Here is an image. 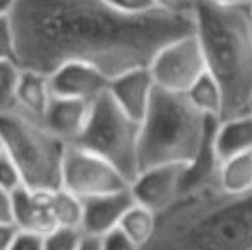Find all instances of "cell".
<instances>
[{"mask_svg": "<svg viewBox=\"0 0 252 250\" xmlns=\"http://www.w3.org/2000/svg\"><path fill=\"white\" fill-rule=\"evenodd\" d=\"M9 16L19 67L45 76L84 62L112 79L148 67L166 43L194 33L192 12L130 16L106 0H17Z\"/></svg>", "mask_w": 252, "mask_h": 250, "instance_id": "cell-1", "label": "cell"}, {"mask_svg": "<svg viewBox=\"0 0 252 250\" xmlns=\"http://www.w3.org/2000/svg\"><path fill=\"white\" fill-rule=\"evenodd\" d=\"M216 170L184 185L139 250H252V190L223 192Z\"/></svg>", "mask_w": 252, "mask_h": 250, "instance_id": "cell-2", "label": "cell"}, {"mask_svg": "<svg viewBox=\"0 0 252 250\" xmlns=\"http://www.w3.org/2000/svg\"><path fill=\"white\" fill-rule=\"evenodd\" d=\"M194 33L206 69L223 93V118L252 111V17L249 7L192 2Z\"/></svg>", "mask_w": 252, "mask_h": 250, "instance_id": "cell-3", "label": "cell"}, {"mask_svg": "<svg viewBox=\"0 0 252 250\" xmlns=\"http://www.w3.org/2000/svg\"><path fill=\"white\" fill-rule=\"evenodd\" d=\"M216 122L197 111L186 94L155 86L139 124V171L159 165H192Z\"/></svg>", "mask_w": 252, "mask_h": 250, "instance_id": "cell-4", "label": "cell"}, {"mask_svg": "<svg viewBox=\"0 0 252 250\" xmlns=\"http://www.w3.org/2000/svg\"><path fill=\"white\" fill-rule=\"evenodd\" d=\"M0 146L10 156L31 190L60 187V171L67 142L53 136L43 124L19 111L0 113Z\"/></svg>", "mask_w": 252, "mask_h": 250, "instance_id": "cell-5", "label": "cell"}, {"mask_svg": "<svg viewBox=\"0 0 252 250\" xmlns=\"http://www.w3.org/2000/svg\"><path fill=\"white\" fill-rule=\"evenodd\" d=\"M139 124L127 117L112 100L108 91L91 101L88 122L74 142L108 161L127 182L139 173L137 163Z\"/></svg>", "mask_w": 252, "mask_h": 250, "instance_id": "cell-6", "label": "cell"}, {"mask_svg": "<svg viewBox=\"0 0 252 250\" xmlns=\"http://www.w3.org/2000/svg\"><path fill=\"white\" fill-rule=\"evenodd\" d=\"M60 187L79 199H88L129 189V182L103 158L77 144H67L60 171Z\"/></svg>", "mask_w": 252, "mask_h": 250, "instance_id": "cell-7", "label": "cell"}, {"mask_svg": "<svg viewBox=\"0 0 252 250\" xmlns=\"http://www.w3.org/2000/svg\"><path fill=\"white\" fill-rule=\"evenodd\" d=\"M155 86L186 94L206 72V60L196 33L184 34L166 43L148 65Z\"/></svg>", "mask_w": 252, "mask_h": 250, "instance_id": "cell-8", "label": "cell"}, {"mask_svg": "<svg viewBox=\"0 0 252 250\" xmlns=\"http://www.w3.org/2000/svg\"><path fill=\"white\" fill-rule=\"evenodd\" d=\"M189 165H159L141 170L129 184L134 202L163 214L182 194Z\"/></svg>", "mask_w": 252, "mask_h": 250, "instance_id": "cell-9", "label": "cell"}, {"mask_svg": "<svg viewBox=\"0 0 252 250\" xmlns=\"http://www.w3.org/2000/svg\"><path fill=\"white\" fill-rule=\"evenodd\" d=\"M110 79L84 62H65L48 74L52 96L93 101L108 89Z\"/></svg>", "mask_w": 252, "mask_h": 250, "instance_id": "cell-10", "label": "cell"}, {"mask_svg": "<svg viewBox=\"0 0 252 250\" xmlns=\"http://www.w3.org/2000/svg\"><path fill=\"white\" fill-rule=\"evenodd\" d=\"M153 89H155V81L150 69L136 67L112 77L106 91L127 117L141 124L150 107Z\"/></svg>", "mask_w": 252, "mask_h": 250, "instance_id": "cell-11", "label": "cell"}, {"mask_svg": "<svg viewBox=\"0 0 252 250\" xmlns=\"http://www.w3.org/2000/svg\"><path fill=\"white\" fill-rule=\"evenodd\" d=\"M83 200V221L81 231L91 237H103L119 226L124 213L134 202L129 189L119 192L103 194V195L88 197Z\"/></svg>", "mask_w": 252, "mask_h": 250, "instance_id": "cell-12", "label": "cell"}, {"mask_svg": "<svg viewBox=\"0 0 252 250\" xmlns=\"http://www.w3.org/2000/svg\"><path fill=\"white\" fill-rule=\"evenodd\" d=\"M52 190H31L19 187L10 194L12 200V223L19 230L45 235L55 228L50 211Z\"/></svg>", "mask_w": 252, "mask_h": 250, "instance_id": "cell-13", "label": "cell"}, {"mask_svg": "<svg viewBox=\"0 0 252 250\" xmlns=\"http://www.w3.org/2000/svg\"><path fill=\"white\" fill-rule=\"evenodd\" d=\"M90 110L91 101L53 96L45 111L43 125L53 136L70 144L83 132L88 117H90Z\"/></svg>", "mask_w": 252, "mask_h": 250, "instance_id": "cell-14", "label": "cell"}, {"mask_svg": "<svg viewBox=\"0 0 252 250\" xmlns=\"http://www.w3.org/2000/svg\"><path fill=\"white\" fill-rule=\"evenodd\" d=\"M211 147L218 161L252 151V111L216 122Z\"/></svg>", "mask_w": 252, "mask_h": 250, "instance_id": "cell-15", "label": "cell"}, {"mask_svg": "<svg viewBox=\"0 0 252 250\" xmlns=\"http://www.w3.org/2000/svg\"><path fill=\"white\" fill-rule=\"evenodd\" d=\"M52 98L48 76L36 72V70H21L14 111H19L24 117L31 118L38 124H43L45 111H47Z\"/></svg>", "mask_w": 252, "mask_h": 250, "instance_id": "cell-16", "label": "cell"}, {"mask_svg": "<svg viewBox=\"0 0 252 250\" xmlns=\"http://www.w3.org/2000/svg\"><path fill=\"white\" fill-rule=\"evenodd\" d=\"M216 180L223 192L233 195L252 190V151L220 161Z\"/></svg>", "mask_w": 252, "mask_h": 250, "instance_id": "cell-17", "label": "cell"}, {"mask_svg": "<svg viewBox=\"0 0 252 250\" xmlns=\"http://www.w3.org/2000/svg\"><path fill=\"white\" fill-rule=\"evenodd\" d=\"M187 100L197 111L213 120H221L223 117V93L215 77L206 70L204 74L187 89Z\"/></svg>", "mask_w": 252, "mask_h": 250, "instance_id": "cell-18", "label": "cell"}, {"mask_svg": "<svg viewBox=\"0 0 252 250\" xmlns=\"http://www.w3.org/2000/svg\"><path fill=\"white\" fill-rule=\"evenodd\" d=\"M156 221H158V214H155L141 204L132 202L129 209L124 213L117 228L122 230L141 249L151 240L156 230Z\"/></svg>", "mask_w": 252, "mask_h": 250, "instance_id": "cell-19", "label": "cell"}, {"mask_svg": "<svg viewBox=\"0 0 252 250\" xmlns=\"http://www.w3.org/2000/svg\"><path fill=\"white\" fill-rule=\"evenodd\" d=\"M50 211L55 226L81 228L83 221V200L59 187L50 192Z\"/></svg>", "mask_w": 252, "mask_h": 250, "instance_id": "cell-20", "label": "cell"}, {"mask_svg": "<svg viewBox=\"0 0 252 250\" xmlns=\"http://www.w3.org/2000/svg\"><path fill=\"white\" fill-rule=\"evenodd\" d=\"M21 70L23 69L19 63L0 60V113L16 110V94Z\"/></svg>", "mask_w": 252, "mask_h": 250, "instance_id": "cell-21", "label": "cell"}, {"mask_svg": "<svg viewBox=\"0 0 252 250\" xmlns=\"http://www.w3.org/2000/svg\"><path fill=\"white\" fill-rule=\"evenodd\" d=\"M83 237L81 228L55 226L43 235V250H76Z\"/></svg>", "mask_w": 252, "mask_h": 250, "instance_id": "cell-22", "label": "cell"}, {"mask_svg": "<svg viewBox=\"0 0 252 250\" xmlns=\"http://www.w3.org/2000/svg\"><path fill=\"white\" fill-rule=\"evenodd\" d=\"M23 178H21L17 167L10 160L9 154L2 149L0 151V189L12 194L14 190L23 187Z\"/></svg>", "mask_w": 252, "mask_h": 250, "instance_id": "cell-23", "label": "cell"}, {"mask_svg": "<svg viewBox=\"0 0 252 250\" xmlns=\"http://www.w3.org/2000/svg\"><path fill=\"white\" fill-rule=\"evenodd\" d=\"M0 60H9L17 63L16 34L10 23V16L0 17Z\"/></svg>", "mask_w": 252, "mask_h": 250, "instance_id": "cell-24", "label": "cell"}, {"mask_svg": "<svg viewBox=\"0 0 252 250\" xmlns=\"http://www.w3.org/2000/svg\"><path fill=\"white\" fill-rule=\"evenodd\" d=\"M115 10L130 16H141V14L155 12L156 3L155 0H106Z\"/></svg>", "mask_w": 252, "mask_h": 250, "instance_id": "cell-25", "label": "cell"}, {"mask_svg": "<svg viewBox=\"0 0 252 250\" xmlns=\"http://www.w3.org/2000/svg\"><path fill=\"white\" fill-rule=\"evenodd\" d=\"M101 250H139L136 244L119 228H113L112 231L100 237Z\"/></svg>", "mask_w": 252, "mask_h": 250, "instance_id": "cell-26", "label": "cell"}, {"mask_svg": "<svg viewBox=\"0 0 252 250\" xmlns=\"http://www.w3.org/2000/svg\"><path fill=\"white\" fill-rule=\"evenodd\" d=\"M9 250H43V235L19 230Z\"/></svg>", "mask_w": 252, "mask_h": 250, "instance_id": "cell-27", "label": "cell"}, {"mask_svg": "<svg viewBox=\"0 0 252 250\" xmlns=\"http://www.w3.org/2000/svg\"><path fill=\"white\" fill-rule=\"evenodd\" d=\"M194 0H155L156 9L168 14H189L192 12Z\"/></svg>", "mask_w": 252, "mask_h": 250, "instance_id": "cell-28", "label": "cell"}, {"mask_svg": "<svg viewBox=\"0 0 252 250\" xmlns=\"http://www.w3.org/2000/svg\"><path fill=\"white\" fill-rule=\"evenodd\" d=\"M19 228L12 221H0V250H9Z\"/></svg>", "mask_w": 252, "mask_h": 250, "instance_id": "cell-29", "label": "cell"}, {"mask_svg": "<svg viewBox=\"0 0 252 250\" xmlns=\"http://www.w3.org/2000/svg\"><path fill=\"white\" fill-rule=\"evenodd\" d=\"M0 221H12V200L10 192L0 189Z\"/></svg>", "mask_w": 252, "mask_h": 250, "instance_id": "cell-30", "label": "cell"}, {"mask_svg": "<svg viewBox=\"0 0 252 250\" xmlns=\"http://www.w3.org/2000/svg\"><path fill=\"white\" fill-rule=\"evenodd\" d=\"M76 250H101L100 238L91 237V235H84L83 240H81V244H79V247H77Z\"/></svg>", "mask_w": 252, "mask_h": 250, "instance_id": "cell-31", "label": "cell"}, {"mask_svg": "<svg viewBox=\"0 0 252 250\" xmlns=\"http://www.w3.org/2000/svg\"><path fill=\"white\" fill-rule=\"evenodd\" d=\"M206 2L216 3V5H225V7H240V5H249L251 0H206Z\"/></svg>", "mask_w": 252, "mask_h": 250, "instance_id": "cell-32", "label": "cell"}, {"mask_svg": "<svg viewBox=\"0 0 252 250\" xmlns=\"http://www.w3.org/2000/svg\"><path fill=\"white\" fill-rule=\"evenodd\" d=\"M16 2L17 0H0V17L9 16V14L12 12Z\"/></svg>", "mask_w": 252, "mask_h": 250, "instance_id": "cell-33", "label": "cell"}, {"mask_svg": "<svg viewBox=\"0 0 252 250\" xmlns=\"http://www.w3.org/2000/svg\"><path fill=\"white\" fill-rule=\"evenodd\" d=\"M247 7H249V12H251V17H252V0L249 2V5H247Z\"/></svg>", "mask_w": 252, "mask_h": 250, "instance_id": "cell-34", "label": "cell"}, {"mask_svg": "<svg viewBox=\"0 0 252 250\" xmlns=\"http://www.w3.org/2000/svg\"><path fill=\"white\" fill-rule=\"evenodd\" d=\"M0 151H2V146H0Z\"/></svg>", "mask_w": 252, "mask_h": 250, "instance_id": "cell-35", "label": "cell"}]
</instances>
